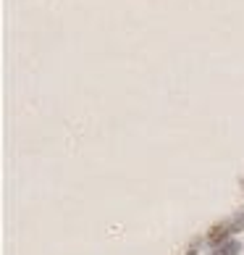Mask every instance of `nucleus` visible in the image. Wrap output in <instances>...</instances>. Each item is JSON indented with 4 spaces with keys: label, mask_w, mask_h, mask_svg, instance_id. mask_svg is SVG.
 I'll return each mask as SVG.
<instances>
[{
    "label": "nucleus",
    "mask_w": 244,
    "mask_h": 255,
    "mask_svg": "<svg viewBox=\"0 0 244 255\" xmlns=\"http://www.w3.org/2000/svg\"><path fill=\"white\" fill-rule=\"evenodd\" d=\"M231 234H237V226H234V221H221V224H215L213 229L208 232V242L213 245V248H218L221 242H226L231 240Z\"/></svg>",
    "instance_id": "obj_1"
},
{
    "label": "nucleus",
    "mask_w": 244,
    "mask_h": 255,
    "mask_svg": "<svg viewBox=\"0 0 244 255\" xmlns=\"http://www.w3.org/2000/svg\"><path fill=\"white\" fill-rule=\"evenodd\" d=\"M213 255H242V242L231 237L226 242H221L218 248H213Z\"/></svg>",
    "instance_id": "obj_2"
}]
</instances>
